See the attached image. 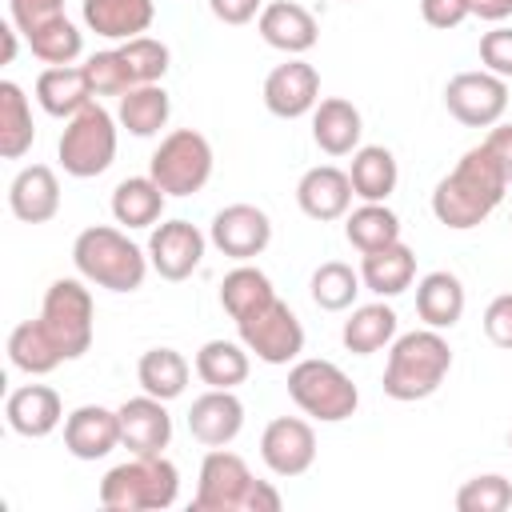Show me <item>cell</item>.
<instances>
[{"label": "cell", "instance_id": "bcb514c9", "mask_svg": "<svg viewBox=\"0 0 512 512\" xmlns=\"http://www.w3.org/2000/svg\"><path fill=\"white\" fill-rule=\"evenodd\" d=\"M420 16H424L428 28L448 32V28L464 24L472 12H468V0H420Z\"/></svg>", "mask_w": 512, "mask_h": 512}, {"label": "cell", "instance_id": "f6af8a7d", "mask_svg": "<svg viewBox=\"0 0 512 512\" xmlns=\"http://www.w3.org/2000/svg\"><path fill=\"white\" fill-rule=\"evenodd\" d=\"M484 336H488L496 348H508V352H512V292H500V296L484 308Z\"/></svg>", "mask_w": 512, "mask_h": 512}, {"label": "cell", "instance_id": "c3c4849f", "mask_svg": "<svg viewBox=\"0 0 512 512\" xmlns=\"http://www.w3.org/2000/svg\"><path fill=\"white\" fill-rule=\"evenodd\" d=\"M484 148L496 156L500 172H504V176H508V184H512V124H492V132H488Z\"/></svg>", "mask_w": 512, "mask_h": 512}, {"label": "cell", "instance_id": "ee69618b", "mask_svg": "<svg viewBox=\"0 0 512 512\" xmlns=\"http://www.w3.org/2000/svg\"><path fill=\"white\" fill-rule=\"evenodd\" d=\"M60 8H64V0H8V16H12V24H16L24 36H28L32 28H40V24L64 16Z\"/></svg>", "mask_w": 512, "mask_h": 512}, {"label": "cell", "instance_id": "ac0fdd59", "mask_svg": "<svg viewBox=\"0 0 512 512\" xmlns=\"http://www.w3.org/2000/svg\"><path fill=\"white\" fill-rule=\"evenodd\" d=\"M352 196H356V192H352V180H348V172L336 168V164H316V168H308V172L300 176V184H296V204H300V212H304L308 220H320V224L348 216Z\"/></svg>", "mask_w": 512, "mask_h": 512}, {"label": "cell", "instance_id": "ffe728a7", "mask_svg": "<svg viewBox=\"0 0 512 512\" xmlns=\"http://www.w3.org/2000/svg\"><path fill=\"white\" fill-rule=\"evenodd\" d=\"M4 416H8V428L16 436L44 440V436H52L64 424V404H60V392L56 388H48V384H24V388L8 392Z\"/></svg>", "mask_w": 512, "mask_h": 512}, {"label": "cell", "instance_id": "e0dca14e", "mask_svg": "<svg viewBox=\"0 0 512 512\" xmlns=\"http://www.w3.org/2000/svg\"><path fill=\"white\" fill-rule=\"evenodd\" d=\"M244 428V404L232 388H208L188 408V432L204 448H228Z\"/></svg>", "mask_w": 512, "mask_h": 512}, {"label": "cell", "instance_id": "83f0119b", "mask_svg": "<svg viewBox=\"0 0 512 512\" xmlns=\"http://www.w3.org/2000/svg\"><path fill=\"white\" fill-rule=\"evenodd\" d=\"M416 312L428 328H456L464 316V284L452 272H428L416 284Z\"/></svg>", "mask_w": 512, "mask_h": 512}, {"label": "cell", "instance_id": "9a60e30c", "mask_svg": "<svg viewBox=\"0 0 512 512\" xmlns=\"http://www.w3.org/2000/svg\"><path fill=\"white\" fill-rule=\"evenodd\" d=\"M204 260V232L188 220H164L148 236V264L164 280H188Z\"/></svg>", "mask_w": 512, "mask_h": 512}, {"label": "cell", "instance_id": "2e32d148", "mask_svg": "<svg viewBox=\"0 0 512 512\" xmlns=\"http://www.w3.org/2000/svg\"><path fill=\"white\" fill-rule=\"evenodd\" d=\"M168 400H156V396H132L116 408L120 416V444L132 452V456H160L172 440V416L164 408Z\"/></svg>", "mask_w": 512, "mask_h": 512}, {"label": "cell", "instance_id": "f1b7e54d", "mask_svg": "<svg viewBox=\"0 0 512 512\" xmlns=\"http://www.w3.org/2000/svg\"><path fill=\"white\" fill-rule=\"evenodd\" d=\"M168 192L152 176H128L112 188V216L124 228H152L164 212Z\"/></svg>", "mask_w": 512, "mask_h": 512}, {"label": "cell", "instance_id": "8fae6325", "mask_svg": "<svg viewBox=\"0 0 512 512\" xmlns=\"http://www.w3.org/2000/svg\"><path fill=\"white\" fill-rule=\"evenodd\" d=\"M444 108L464 128H492L508 112V80L488 68L460 72L444 84Z\"/></svg>", "mask_w": 512, "mask_h": 512}, {"label": "cell", "instance_id": "5b68a950", "mask_svg": "<svg viewBox=\"0 0 512 512\" xmlns=\"http://www.w3.org/2000/svg\"><path fill=\"white\" fill-rule=\"evenodd\" d=\"M180 496V472L172 460L160 456H132L104 472L100 504L108 512H160L172 508Z\"/></svg>", "mask_w": 512, "mask_h": 512}, {"label": "cell", "instance_id": "484cf974", "mask_svg": "<svg viewBox=\"0 0 512 512\" xmlns=\"http://www.w3.org/2000/svg\"><path fill=\"white\" fill-rule=\"evenodd\" d=\"M360 280L368 292H376L380 300H392L400 296L404 288H412L416 280V252L408 244H388V248H376V252H364L360 260Z\"/></svg>", "mask_w": 512, "mask_h": 512}, {"label": "cell", "instance_id": "cb8c5ba5", "mask_svg": "<svg viewBox=\"0 0 512 512\" xmlns=\"http://www.w3.org/2000/svg\"><path fill=\"white\" fill-rule=\"evenodd\" d=\"M88 32L104 40H136L156 20V0H84L80 8Z\"/></svg>", "mask_w": 512, "mask_h": 512}, {"label": "cell", "instance_id": "6da1fadb", "mask_svg": "<svg viewBox=\"0 0 512 512\" xmlns=\"http://www.w3.org/2000/svg\"><path fill=\"white\" fill-rule=\"evenodd\" d=\"M504 192H508V176L500 172L496 156L484 144H476L432 188V216L452 232H468L492 216V208L504 200Z\"/></svg>", "mask_w": 512, "mask_h": 512}, {"label": "cell", "instance_id": "d6a6232c", "mask_svg": "<svg viewBox=\"0 0 512 512\" xmlns=\"http://www.w3.org/2000/svg\"><path fill=\"white\" fill-rule=\"evenodd\" d=\"M36 140L32 128V108L28 96L16 80H0V156L4 160H20Z\"/></svg>", "mask_w": 512, "mask_h": 512}, {"label": "cell", "instance_id": "ab89813d", "mask_svg": "<svg viewBox=\"0 0 512 512\" xmlns=\"http://www.w3.org/2000/svg\"><path fill=\"white\" fill-rule=\"evenodd\" d=\"M120 60H124L132 84H160L172 56H168V44H160L152 36H136V40L120 44Z\"/></svg>", "mask_w": 512, "mask_h": 512}, {"label": "cell", "instance_id": "3957f363", "mask_svg": "<svg viewBox=\"0 0 512 512\" xmlns=\"http://www.w3.org/2000/svg\"><path fill=\"white\" fill-rule=\"evenodd\" d=\"M192 508L196 512H280V492L268 480H256L236 452L212 448L200 464Z\"/></svg>", "mask_w": 512, "mask_h": 512}, {"label": "cell", "instance_id": "30bf717a", "mask_svg": "<svg viewBox=\"0 0 512 512\" xmlns=\"http://www.w3.org/2000/svg\"><path fill=\"white\" fill-rule=\"evenodd\" d=\"M240 344L264 364H288L304 352V324L284 300H268L252 316L236 320Z\"/></svg>", "mask_w": 512, "mask_h": 512}, {"label": "cell", "instance_id": "7a4b0ae2", "mask_svg": "<svg viewBox=\"0 0 512 512\" xmlns=\"http://www.w3.org/2000/svg\"><path fill=\"white\" fill-rule=\"evenodd\" d=\"M452 368V348L440 336V328H416L392 340L388 364H384V396L412 404L432 396Z\"/></svg>", "mask_w": 512, "mask_h": 512}, {"label": "cell", "instance_id": "4316f807", "mask_svg": "<svg viewBox=\"0 0 512 512\" xmlns=\"http://www.w3.org/2000/svg\"><path fill=\"white\" fill-rule=\"evenodd\" d=\"M348 180H352V192L360 200H372V204H384L392 192H396V156L384 148V144H360L352 152V168H348Z\"/></svg>", "mask_w": 512, "mask_h": 512}, {"label": "cell", "instance_id": "4dcf8cb0", "mask_svg": "<svg viewBox=\"0 0 512 512\" xmlns=\"http://www.w3.org/2000/svg\"><path fill=\"white\" fill-rule=\"evenodd\" d=\"M8 360H12V368H20L28 376H48L52 368L64 364V352L56 348V340L48 336V328L36 316V320H24V324L12 328V336H8Z\"/></svg>", "mask_w": 512, "mask_h": 512}, {"label": "cell", "instance_id": "b9f144b4", "mask_svg": "<svg viewBox=\"0 0 512 512\" xmlns=\"http://www.w3.org/2000/svg\"><path fill=\"white\" fill-rule=\"evenodd\" d=\"M84 68H88V80H92L96 96H124L128 88H136L132 76H128V68H124V60H120V48H108V52L88 56Z\"/></svg>", "mask_w": 512, "mask_h": 512}, {"label": "cell", "instance_id": "816d5d0a", "mask_svg": "<svg viewBox=\"0 0 512 512\" xmlns=\"http://www.w3.org/2000/svg\"><path fill=\"white\" fill-rule=\"evenodd\" d=\"M508 444H512V432H508Z\"/></svg>", "mask_w": 512, "mask_h": 512}, {"label": "cell", "instance_id": "5bb4252c", "mask_svg": "<svg viewBox=\"0 0 512 512\" xmlns=\"http://www.w3.org/2000/svg\"><path fill=\"white\" fill-rule=\"evenodd\" d=\"M320 104V72L308 60H284L264 80V108L280 120H300Z\"/></svg>", "mask_w": 512, "mask_h": 512}, {"label": "cell", "instance_id": "f5cc1de1", "mask_svg": "<svg viewBox=\"0 0 512 512\" xmlns=\"http://www.w3.org/2000/svg\"><path fill=\"white\" fill-rule=\"evenodd\" d=\"M348 4H352V0H348Z\"/></svg>", "mask_w": 512, "mask_h": 512}, {"label": "cell", "instance_id": "603a6c76", "mask_svg": "<svg viewBox=\"0 0 512 512\" xmlns=\"http://www.w3.org/2000/svg\"><path fill=\"white\" fill-rule=\"evenodd\" d=\"M36 100L48 116L72 120L80 108H88L96 100V88H92L84 64H52L36 76Z\"/></svg>", "mask_w": 512, "mask_h": 512}, {"label": "cell", "instance_id": "9c48e42d", "mask_svg": "<svg viewBox=\"0 0 512 512\" xmlns=\"http://www.w3.org/2000/svg\"><path fill=\"white\" fill-rule=\"evenodd\" d=\"M92 320H96V308H92V292L84 288V276L80 280L64 276L48 284L40 304V324L48 328L64 360H76L92 348Z\"/></svg>", "mask_w": 512, "mask_h": 512}, {"label": "cell", "instance_id": "44dd1931", "mask_svg": "<svg viewBox=\"0 0 512 512\" xmlns=\"http://www.w3.org/2000/svg\"><path fill=\"white\" fill-rule=\"evenodd\" d=\"M256 28H260L264 44H272V48H280L288 56H300V52L316 48V40H320L316 16L304 4H296V0H272V4H264L260 16H256Z\"/></svg>", "mask_w": 512, "mask_h": 512}, {"label": "cell", "instance_id": "f35d334b", "mask_svg": "<svg viewBox=\"0 0 512 512\" xmlns=\"http://www.w3.org/2000/svg\"><path fill=\"white\" fill-rule=\"evenodd\" d=\"M28 48L44 64H76L80 52H84V32L68 16H56V20L28 32Z\"/></svg>", "mask_w": 512, "mask_h": 512}, {"label": "cell", "instance_id": "52a82bcc", "mask_svg": "<svg viewBox=\"0 0 512 512\" xmlns=\"http://www.w3.org/2000/svg\"><path fill=\"white\" fill-rule=\"evenodd\" d=\"M116 124L120 120L108 108H100L96 100L88 108H80L60 132V144H56L60 168L76 180H92V176L108 172V164L116 160Z\"/></svg>", "mask_w": 512, "mask_h": 512}, {"label": "cell", "instance_id": "7402d4cb", "mask_svg": "<svg viewBox=\"0 0 512 512\" xmlns=\"http://www.w3.org/2000/svg\"><path fill=\"white\" fill-rule=\"evenodd\" d=\"M8 208L20 224H48L60 212V180L48 164H28L8 184Z\"/></svg>", "mask_w": 512, "mask_h": 512}, {"label": "cell", "instance_id": "e575fe53", "mask_svg": "<svg viewBox=\"0 0 512 512\" xmlns=\"http://www.w3.org/2000/svg\"><path fill=\"white\" fill-rule=\"evenodd\" d=\"M188 376H192V368L176 348H148L136 364L140 388L156 400H176L188 388Z\"/></svg>", "mask_w": 512, "mask_h": 512}, {"label": "cell", "instance_id": "8992f818", "mask_svg": "<svg viewBox=\"0 0 512 512\" xmlns=\"http://www.w3.org/2000/svg\"><path fill=\"white\" fill-rule=\"evenodd\" d=\"M288 396L304 416L324 420V424H340L360 408V392L348 380V372L316 356L296 360L288 368Z\"/></svg>", "mask_w": 512, "mask_h": 512}, {"label": "cell", "instance_id": "74e56055", "mask_svg": "<svg viewBox=\"0 0 512 512\" xmlns=\"http://www.w3.org/2000/svg\"><path fill=\"white\" fill-rule=\"evenodd\" d=\"M360 284H364V280H360L356 268H348L344 260H328V264H320V268L312 272L308 292H312V304H316V308H324V312H344V308H352Z\"/></svg>", "mask_w": 512, "mask_h": 512}, {"label": "cell", "instance_id": "f907efd6", "mask_svg": "<svg viewBox=\"0 0 512 512\" xmlns=\"http://www.w3.org/2000/svg\"><path fill=\"white\" fill-rule=\"evenodd\" d=\"M16 24H0V36H4V64H12L16 60Z\"/></svg>", "mask_w": 512, "mask_h": 512}, {"label": "cell", "instance_id": "60d3db41", "mask_svg": "<svg viewBox=\"0 0 512 512\" xmlns=\"http://www.w3.org/2000/svg\"><path fill=\"white\" fill-rule=\"evenodd\" d=\"M456 508L460 512H504V508H512V484L500 472L472 476V480L460 484Z\"/></svg>", "mask_w": 512, "mask_h": 512}, {"label": "cell", "instance_id": "d4e9b609", "mask_svg": "<svg viewBox=\"0 0 512 512\" xmlns=\"http://www.w3.org/2000/svg\"><path fill=\"white\" fill-rule=\"evenodd\" d=\"M360 132H364V120H360V108L344 96H328L312 108V140L320 152L328 156H352L360 148Z\"/></svg>", "mask_w": 512, "mask_h": 512}, {"label": "cell", "instance_id": "7bdbcfd3", "mask_svg": "<svg viewBox=\"0 0 512 512\" xmlns=\"http://www.w3.org/2000/svg\"><path fill=\"white\" fill-rule=\"evenodd\" d=\"M480 64L504 80H512V28H492L480 36Z\"/></svg>", "mask_w": 512, "mask_h": 512}, {"label": "cell", "instance_id": "d590c367", "mask_svg": "<svg viewBox=\"0 0 512 512\" xmlns=\"http://www.w3.org/2000/svg\"><path fill=\"white\" fill-rule=\"evenodd\" d=\"M268 300H276V288H272V280H268L260 268H252L248 260L236 264V268L220 280V304H224V312H228L232 320L252 316V312L264 308Z\"/></svg>", "mask_w": 512, "mask_h": 512}, {"label": "cell", "instance_id": "7dc6e473", "mask_svg": "<svg viewBox=\"0 0 512 512\" xmlns=\"http://www.w3.org/2000/svg\"><path fill=\"white\" fill-rule=\"evenodd\" d=\"M208 8H212V16L220 20V24H248V20H256L260 16V8H264V0H208Z\"/></svg>", "mask_w": 512, "mask_h": 512}, {"label": "cell", "instance_id": "f546056e", "mask_svg": "<svg viewBox=\"0 0 512 512\" xmlns=\"http://www.w3.org/2000/svg\"><path fill=\"white\" fill-rule=\"evenodd\" d=\"M340 340H344V348H348L352 356H372V352H380V348H388V344L396 340V312H392L384 300L360 304V308H352V316L344 320Z\"/></svg>", "mask_w": 512, "mask_h": 512}, {"label": "cell", "instance_id": "ba28073f", "mask_svg": "<svg viewBox=\"0 0 512 512\" xmlns=\"http://www.w3.org/2000/svg\"><path fill=\"white\" fill-rule=\"evenodd\" d=\"M148 176L168 196H192L212 176V144L196 128H176L160 140V148L148 160Z\"/></svg>", "mask_w": 512, "mask_h": 512}, {"label": "cell", "instance_id": "4fadbf2b", "mask_svg": "<svg viewBox=\"0 0 512 512\" xmlns=\"http://www.w3.org/2000/svg\"><path fill=\"white\" fill-rule=\"evenodd\" d=\"M208 240H212L224 256H232V260L244 264V260L260 256V252L268 248V240H272V220H268V212L256 208V204H228V208H220V212L212 216Z\"/></svg>", "mask_w": 512, "mask_h": 512}, {"label": "cell", "instance_id": "1f68e13d", "mask_svg": "<svg viewBox=\"0 0 512 512\" xmlns=\"http://www.w3.org/2000/svg\"><path fill=\"white\" fill-rule=\"evenodd\" d=\"M172 116V100L160 84H136L120 96V108H116V120L120 128H128L132 136H156Z\"/></svg>", "mask_w": 512, "mask_h": 512}, {"label": "cell", "instance_id": "7c38bea8", "mask_svg": "<svg viewBox=\"0 0 512 512\" xmlns=\"http://www.w3.org/2000/svg\"><path fill=\"white\" fill-rule=\"evenodd\" d=\"M260 460L272 476H304L316 464V432L300 416H276L260 436Z\"/></svg>", "mask_w": 512, "mask_h": 512}, {"label": "cell", "instance_id": "681fc988", "mask_svg": "<svg viewBox=\"0 0 512 512\" xmlns=\"http://www.w3.org/2000/svg\"><path fill=\"white\" fill-rule=\"evenodd\" d=\"M468 12L480 16V20L500 24L504 16H512V0H468Z\"/></svg>", "mask_w": 512, "mask_h": 512}, {"label": "cell", "instance_id": "277c9868", "mask_svg": "<svg viewBox=\"0 0 512 512\" xmlns=\"http://www.w3.org/2000/svg\"><path fill=\"white\" fill-rule=\"evenodd\" d=\"M72 264L76 272L108 292H136L148 276V252L136 248L120 228L92 224L72 240Z\"/></svg>", "mask_w": 512, "mask_h": 512}, {"label": "cell", "instance_id": "8d00e7d4", "mask_svg": "<svg viewBox=\"0 0 512 512\" xmlns=\"http://www.w3.org/2000/svg\"><path fill=\"white\" fill-rule=\"evenodd\" d=\"M196 376L208 388H236L248 380V348L236 340H208L196 352Z\"/></svg>", "mask_w": 512, "mask_h": 512}, {"label": "cell", "instance_id": "836d02e7", "mask_svg": "<svg viewBox=\"0 0 512 512\" xmlns=\"http://www.w3.org/2000/svg\"><path fill=\"white\" fill-rule=\"evenodd\" d=\"M344 236L348 244L364 256V252H376V248H388L400 240V216L388 208V204H372L364 200L360 208H352L344 216Z\"/></svg>", "mask_w": 512, "mask_h": 512}, {"label": "cell", "instance_id": "d6986e66", "mask_svg": "<svg viewBox=\"0 0 512 512\" xmlns=\"http://www.w3.org/2000/svg\"><path fill=\"white\" fill-rule=\"evenodd\" d=\"M64 448L76 460H104L120 448V416L104 404H80L64 416Z\"/></svg>", "mask_w": 512, "mask_h": 512}]
</instances>
